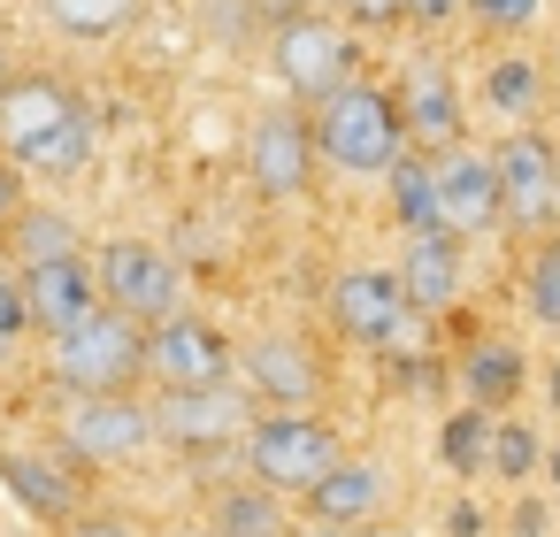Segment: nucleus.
I'll list each match as a JSON object with an SVG mask.
<instances>
[{
  "label": "nucleus",
  "instance_id": "f257e3e1",
  "mask_svg": "<svg viewBox=\"0 0 560 537\" xmlns=\"http://www.w3.org/2000/svg\"><path fill=\"white\" fill-rule=\"evenodd\" d=\"M0 154L32 177H70L93 154V116L55 78H9L0 93Z\"/></svg>",
  "mask_w": 560,
  "mask_h": 537
},
{
  "label": "nucleus",
  "instance_id": "f03ea898",
  "mask_svg": "<svg viewBox=\"0 0 560 537\" xmlns=\"http://www.w3.org/2000/svg\"><path fill=\"white\" fill-rule=\"evenodd\" d=\"M407 139H415L407 131V108L384 85H369V78H353L346 93H330L315 108V147L346 177H392L407 162Z\"/></svg>",
  "mask_w": 560,
  "mask_h": 537
},
{
  "label": "nucleus",
  "instance_id": "7ed1b4c3",
  "mask_svg": "<svg viewBox=\"0 0 560 537\" xmlns=\"http://www.w3.org/2000/svg\"><path fill=\"white\" fill-rule=\"evenodd\" d=\"M55 384H62L70 399H93V392H139V384H147V323L124 315V307L85 315L70 338H55Z\"/></svg>",
  "mask_w": 560,
  "mask_h": 537
},
{
  "label": "nucleus",
  "instance_id": "20e7f679",
  "mask_svg": "<svg viewBox=\"0 0 560 537\" xmlns=\"http://www.w3.org/2000/svg\"><path fill=\"white\" fill-rule=\"evenodd\" d=\"M338 460H346V445H338V430H330L315 407H269V415L246 430V468H254V483H269V491L307 499Z\"/></svg>",
  "mask_w": 560,
  "mask_h": 537
},
{
  "label": "nucleus",
  "instance_id": "39448f33",
  "mask_svg": "<svg viewBox=\"0 0 560 537\" xmlns=\"http://www.w3.org/2000/svg\"><path fill=\"white\" fill-rule=\"evenodd\" d=\"M269 62H277V78L300 108H323L330 93L353 85V32L330 24V16H284L277 39H269Z\"/></svg>",
  "mask_w": 560,
  "mask_h": 537
},
{
  "label": "nucleus",
  "instance_id": "423d86ee",
  "mask_svg": "<svg viewBox=\"0 0 560 537\" xmlns=\"http://www.w3.org/2000/svg\"><path fill=\"white\" fill-rule=\"evenodd\" d=\"M147 445H162V430L139 392H93V399H70V415H62V453L85 468H124Z\"/></svg>",
  "mask_w": 560,
  "mask_h": 537
},
{
  "label": "nucleus",
  "instance_id": "0eeeda50",
  "mask_svg": "<svg viewBox=\"0 0 560 537\" xmlns=\"http://www.w3.org/2000/svg\"><path fill=\"white\" fill-rule=\"evenodd\" d=\"M93 269H101L108 307L139 315L147 330L170 323V315H185V269H177V254H162V246H147V238H108Z\"/></svg>",
  "mask_w": 560,
  "mask_h": 537
},
{
  "label": "nucleus",
  "instance_id": "6e6552de",
  "mask_svg": "<svg viewBox=\"0 0 560 537\" xmlns=\"http://www.w3.org/2000/svg\"><path fill=\"white\" fill-rule=\"evenodd\" d=\"M147 384L162 392H200V384H238V361H231V338L200 315H170L147 330Z\"/></svg>",
  "mask_w": 560,
  "mask_h": 537
},
{
  "label": "nucleus",
  "instance_id": "1a4fd4ad",
  "mask_svg": "<svg viewBox=\"0 0 560 537\" xmlns=\"http://www.w3.org/2000/svg\"><path fill=\"white\" fill-rule=\"evenodd\" d=\"M407 315H415V300H407V277L399 269H346L330 284V330L346 346H361V353L392 346L407 330Z\"/></svg>",
  "mask_w": 560,
  "mask_h": 537
},
{
  "label": "nucleus",
  "instance_id": "9d476101",
  "mask_svg": "<svg viewBox=\"0 0 560 537\" xmlns=\"http://www.w3.org/2000/svg\"><path fill=\"white\" fill-rule=\"evenodd\" d=\"M254 422H261V415H254V399H246L238 384H200V392H162V399H154L162 445H185V453H200V445H238Z\"/></svg>",
  "mask_w": 560,
  "mask_h": 537
},
{
  "label": "nucleus",
  "instance_id": "9b49d317",
  "mask_svg": "<svg viewBox=\"0 0 560 537\" xmlns=\"http://www.w3.org/2000/svg\"><path fill=\"white\" fill-rule=\"evenodd\" d=\"M315 116H300V108H269L261 124H254V139H246V162H254V192L261 200H300L307 192V177H315Z\"/></svg>",
  "mask_w": 560,
  "mask_h": 537
},
{
  "label": "nucleus",
  "instance_id": "f8f14e48",
  "mask_svg": "<svg viewBox=\"0 0 560 537\" xmlns=\"http://www.w3.org/2000/svg\"><path fill=\"white\" fill-rule=\"evenodd\" d=\"M438 200H445V231H453V238H483L491 223H506L499 154H476V147H445V154H438Z\"/></svg>",
  "mask_w": 560,
  "mask_h": 537
},
{
  "label": "nucleus",
  "instance_id": "ddd939ff",
  "mask_svg": "<svg viewBox=\"0 0 560 537\" xmlns=\"http://www.w3.org/2000/svg\"><path fill=\"white\" fill-rule=\"evenodd\" d=\"M499 185H506V223L537 231L545 215H560V147L537 131H506L499 147Z\"/></svg>",
  "mask_w": 560,
  "mask_h": 537
},
{
  "label": "nucleus",
  "instance_id": "4468645a",
  "mask_svg": "<svg viewBox=\"0 0 560 537\" xmlns=\"http://www.w3.org/2000/svg\"><path fill=\"white\" fill-rule=\"evenodd\" d=\"M238 369H246V392H254V399H269V407H315V399H323V384H330L323 353H315V346H300V338H254Z\"/></svg>",
  "mask_w": 560,
  "mask_h": 537
},
{
  "label": "nucleus",
  "instance_id": "2eb2a0df",
  "mask_svg": "<svg viewBox=\"0 0 560 537\" xmlns=\"http://www.w3.org/2000/svg\"><path fill=\"white\" fill-rule=\"evenodd\" d=\"M24 292H32V330H47V338H70L85 315H101L108 307V292H101V269L78 254V261H47V269H24Z\"/></svg>",
  "mask_w": 560,
  "mask_h": 537
},
{
  "label": "nucleus",
  "instance_id": "dca6fc26",
  "mask_svg": "<svg viewBox=\"0 0 560 537\" xmlns=\"http://www.w3.org/2000/svg\"><path fill=\"white\" fill-rule=\"evenodd\" d=\"M399 108H407V131L422 147H460V93H453V70L438 55H415L407 78H399Z\"/></svg>",
  "mask_w": 560,
  "mask_h": 537
},
{
  "label": "nucleus",
  "instance_id": "f3484780",
  "mask_svg": "<svg viewBox=\"0 0 560 537\" xmlns=\"http://www.w3.org/2000/svg\"><path fill=\"white\" fill-rule=\"evenodd\" d=\"M384 499H392V476H384V460H338L300 506H307V522H330V529H361V522H376L384 514Z\"/></svg>",
  "mask_w": 560,
  "mask_h": 537
},
{
  "label": "nucleus",
  "instance_id": "a211bd4d",
  "mask_svg": "<svg viewBox=\"0 0 560 537\" xmlns=\"http://www.w3.org/2000/svg\"><path fill=\"white\" fill-rule=\"evenodd\" d=\"M0 483H9V491H16V506H24V514H39V522H70V514H78V476H70L55 453L9 445V453H0Z\"/></svg>",
  "mask_w": 560,
  "mask_h": 537
},
{
  "label": "nucleus",
  "instance_id": "6ab92c4d",
  "mask_svg": "<svg viewBox=\"0 0 560 537\" xmlns=\"http://www.w3.org/2000/svg\"><path fill=\"white\" fill-rule=\"evenodd\" d=\"M399 277H407L415 315H445V307L460 300V238H453V231H415Z\"/></svg>",
  "mask_w": 560,
  "mask_h": 537
},
{
  "label": "nucleus",
  "instance_id": "aec40b11",
  "mask_svg": "<svg viewBox=\"0 0 560 537\" xmlns=\"http://www.w3.org/2000/svg\"><path fill=\"white\" fill-rule=\"evenodd\" d=\"M78 254H85V238H78V223H70L62 208H16V223H9V261H16V269L78 261Z\"/></svg>",
  "mask_w": 560,
  "mask_h": 537
},
{
  "label": "nucleus",
  "instance_id": "412c9836",
  "mask_svg": "<svg viewBox=\"0 0 560 537\" xmlns=\"http://www.w3.org/2000/svg\"><path fill=\"white\" fill-rule=\"evenodd\" d=\"M460 392H468V407H506L514 392H522V353L506 346V338H476L468 353H460Z\"/></svg>",
  "mask_w": 560,
  "mask_h": 537
},
{
  "label": "nucleus",
  "instance_id": "4be33fe9",
  "mask_svg": "<svg viewBox=\"0 0 560 537\" xmlns=\"http://www.w3.org/2000/svg\"><path fill=\"white\" fill-rule=\"evenodd\" d=\"M392 215H399V231L415 238V231H445V200H438V162H399L392 170Z\"/></svg>",
  "mask_w": 560,
  "mask_h": 537
},
{
  "label": "nucleus",
  "instance_id": "5701e85b",
  "mask_svg": "<svg viewBox=\"0 0 560 537\" xmlns=\"http://www.w3.org/2000/svg\"><path fill=\"white\" fill-rule=\"evenodd\" d=\"M39 16L70 39H116L139 16V0H39Z\"/></svg>",
  "mask_w": 560,
  "mask_h": 537
},
{
  "label": "nucleus",
  "instance_id": "b1692460",
  "mask_svg": "<svg viewBox=\"0 0 560 537\" xmlns=\"http://www.w3.org/2000/svg\"><path fill=\"white\" fill-rule=\"evenodd\" d=\"M491 407H460L453 422H445V468L453 476H483L491 468Z\"/></svg>",
  "mask_w": 560,
  "mask_h": 537
},
{
  "label": "nucleus",
  "instance_id": "393cba45",
  "mask_svg": "<svg viewBox=\"0 0 560 537\" xmlns=\"http://www.w3.org/2000/svg\"><path fill=\"white\" fill-rule=\"evenodd\" d=\"M261 491H269V483H261ZM261 491H231L223 514H215V537H277L284 522H277V499H261Z\"/></svg>",
  "mask_w": 560,
  "mask_h": 537
},
{
  "label": "nucleus",
  "instance_id": "a878e982",
  "mask_svg": "<svg viewBox=\"0 0 560 537\" xmlns=\"http://www.w3.org/2000/svg\"><path fill=\"white\" fill-rule=\"evenodd\" d=\"M483 93H491V108H506V116H522V108L537 101V62H529V55H506V62H491V78H483Z\"/></svg>",
  "mask_w": 560,
  "mask_h": 537
},
{
  "label": "nucleus",
  "instance_id": "bb28decb",
  "mask_svg": "<svg viewBox=\"0 0 560 537\" xmlns=\"http://www.w3.org/2000/svg\"><path fill=\"white\" fill-rule=\"evenodd\" d=\"M529 315L560 330V238H545V254L529 261Z\"/></svg>",
  "mask_w": 560,
  "mask_h": 537
},
{
  "label": "nucleus",
  "instance_id": "cd10ccee",
  "mask_svg": "<svg viewBox=\"0 0 560 537\" xmlns=\"http://www.w3.org/2000/svg\"><path fill=\"white\" fill-rule=\"evenodd\" d=\"M537 453H545V445H537V430L499 422V437H491V468H499V476H514V483H522V476L537 468Z\"/></svg>",
  "mask_w": 560,
  "mask_h": 537
},
{
  "label": "nucleus",
  "instance_id": "c85d7f7f",
  "mask_svg": "<svg viewBox=\"0 0 560 537\" xmlns=\"http://www.w3.org/2000/svg\"><path fill=\"white\" fill-rule=\"evenodd\" d=\"M468 9H476L483 32H522V24L545 16V0H468Z\"/></svg>",
  "mask_w": 560,
  "mask_h": 537
},
{
  "label": "nucleus",
  "instance_id": "c756f323",
  "mask_svg": "<svg viewBox=\"0 0 560 537\" xmlns=\"http://www.w3.org/2000/svg\"><path fill=\"white\" fill-rule=\"evenodd\" d=\"M0 330H9V338H24V330H32V292H24V269H16V277H0Z\"/></svg>",
  "mask_w": 560,
  "mask_h": 537
},
{
  "label": "nucleus",
  "instance_id": "7c9ffc66",
  "mask_svg": "<svg viewBox=\"0 0 560 537\" xmlns=\"http://www.w3.org/2000/svg\"><path fill=\"white\" fill-rule=\"evenodd\" d=\"M55 537H139V529H131L124 514H70Z\"/></svg>",
  "mask_w": 560,
  "mask_h": 537
},
{
  "label": "nucleus",
  "instance_id": "2f4dec72",
  "mask_svg": "<svg viewBox=\"0 0 560 537\" xmlns=\"http://www.w3.org/2000/svg\"><path fill=\"white\" fill-rule=\"evenodd\" d=\"M338 9H346L353 24H369V32H376V24H399V16H407V0H338Z\"/></svg>",
  "mask_w": 560,
  "mask_h": 537
},
{
  "label": "nucleus",
  "instance_id": "473e14b6",
  "mask_svg": "<svg viewBox=\"0 0 560 537\" xmlns=\"http://www.w3.org/2000/svg\"><path fill=\"white\" fill-rule=\"evenodd\" d=\"M460 9H468V0H407L415 24H445V16H460Z\"/></svg>",
  "mask_w": 560,
  "mask_h": 537
},
{
  "label": "nucleus",
  "instance_id": "72a5a7b5",
  "mask_svg": "<svg viewBox=\"0 0 560 537\" xmlns=\"http://www.w3.org/2000/svg\"><path fill=\"white\" fill-rule=\"evenodd\" d=\"M16 208H24V200H16V162L0 154V223H16Z\"/></svg>",
  "mask_w": 560,
  "mask_h": 537
},
{
  "label": "nucleus",
  "instance_id": "f704fd0d",
  "mask_svg": "<svg viewBox=\"0 0 560 537\" xmlns=\"http://www.w3.org/2000/svg\"><path fill=\"white\" fill-rule=\"evenodd\" d=\"M300 537H361V529H330V522H307Z\"/></svg>",
  "mask_w": 560,
  "mask_h": 537
},
{
  "label": "nucleus",
  "instance_id": "c9c22d12",
  "mask_svg": "<svg viewBox=\"0 0 560 537\" xmlns=\"http://www.w3.org/2000/svg\"><path fill=\"white\" fill-rule=\"evenodd\" d=\"M9 346H16V338H9V330H0V361H9Z\"/></svg>",
  "mask_w": 560,
  "mask_h": 537
},
{
  "label": "nucleus",
  "instance_id": "e433bc0d",
  "mask_svg": "<svg viewBox=\"0 0 560 537\" xmlns=\"http://www.w3.org/2000/svg\"><path fill=\"white\" fill-rule=\"evenodd\" d=\"M0 70H9V62H0ZM0 93H9V78H0Z\"/></svg>",
  "mask_w": 560,
  "mask_h": 537
},
{
  "label": "nucleus",
  "instance_id": "4c0bfd02",
  "mask_svg": "<svg viewBox=\"0 0 560 537\" xmlns=\"http://www.w3.org/2000/svg\"><path fill=\"white\" fill-rule=\"evenodd\" d=\"M552 476H560V460H552Z\"/></svg>",
  "mask_w": 560,
  "mask_h": 537
}]
</instances>
